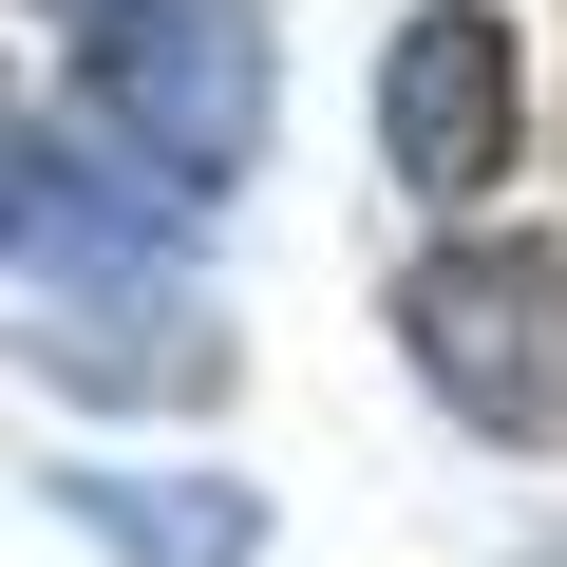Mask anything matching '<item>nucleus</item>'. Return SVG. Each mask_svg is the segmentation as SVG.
I'll return each mask as SVG.
<instances>
[{"label":"nucleus","instance_id":"obj_1","mask_svg":"<svg viewBox=\"0 0 567 567\" xmlns=\"http://www.w3.org/2000/svg\"><path fill=\"white\" fill-rule=\"evenodd\" d=\"M265 114H284L265 0H76L58 133H95L114 171H152L171 208H227L265 171Z\"/></svg>","mask_w":567,"mask_h":567},{"label":"nucleus","instance_id":"obj_4","mask_svg":"<svg viewBox=\"0 0 567 567\" xmlns=\"http://www.w3.org/2000/svg\"><path fill=\"white\" fill-rule=\"evenodd\" d=\"M114 567H265V492L246 473H114V454H76V473H39Z\"/></svg>","mask_w":567,"mask_h":567},{"label":"nucleus","instance_id":"obj_3","mask_svg":"<svg viewBox=\"0 0 567 567\" xmlns=\"http://www.w3.org/2000/svg\"><path fill=\"white\" fill-rule=\"evenodd\" d=\"M511 152H529V20L511 0H416L379 39V171L435 227H473L511 189Z\"/></svg>","mask_w":567,"mask_h":567},{"label":"nucleus","instance_id":"obj_7","mask_svg":"<svg viewBox=\"0 0 567 567\" xmlns=\"http://www.w3.org/2000/svg\"><path fill=\"white\" fill-rule=\"evenodd\" d=\"M548 567H567V529H548Z\"/></svg>","mask_w":567,"mask_h":567},{"label":"nucleus","instance_id":"obj_5","mask_svg":"<svg viewBox=\"0 0 567 567\" xmlns=\"http://www.w3.org/2000/svg\"><path fill=\"white\" fill-rule=\"evenodd\" d=\"M20 360H39L58 398H152V416H189V398L227 379V341H208V322H171V303H133V284H76Z\"/></svg>","mask_w":567,"mask_h":567},{"label":"nucleus","instance_id":"obj_6","mask_svg":"<svg viewBox=\"0 0 567 567\" xmlns=\"http://www.w3.org/2000/svg\"><path fill=\"white\" fill-rule=\"evenodd\" d=\"M0 246H20V133H0Z\"/></svg>","mask_w":567,"mask_h":567},{"label":"nucleus","instance_id":"obj_2","mask_svg":"<svg viewBox=\"0 0 567 567\" xmlns=\"http://www.w3.org/2000/svg\"><path fill=\"white\" fill-rule=\"evenodd\" d=\"M398 360H416V398L454 435L548 454L567 435V227H511V208L435 227L398 265Z\"/></svg>","mask_w":567,"mask_h":567}]
</instances>
